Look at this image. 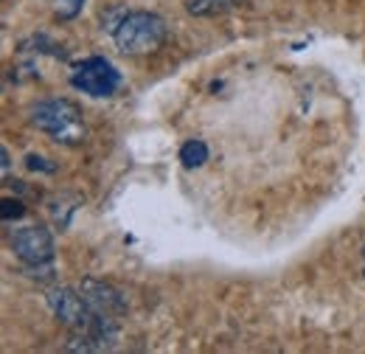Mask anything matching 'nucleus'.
<instances>
[{"label": "nucleus", "mask_w": 365, "mask_h": 354, "mask_svg": "<svg viewBox=\"0 0 365 354\" xmlns=\"http://www.w3.org/2000/svg\"><path fill=\"white\" fill-rule=\"evenodd\" d=\"M31 124L40 133L51 135L56 143H65V146H76L88 135L82 110L71 98H51V101L37 104L31 110Z\"/></svg>", "instance_id": "nucleus-1"}, {"label": "nucleus", "mask_w": 365, "mask_h": 354, "mask_svg": "<svg viewBox=\"0 0 365 354\" xmlns=\"http://www.w3.org/2000/svg\"><path fill=\"white\" fill-rule=\"evenodd\" d=\"M0 158H3V177H9V169H11V158H9V149L0 146Z\"/></svg>", "instance_id": "nucleus-12"}, {"label": "nucleus", "mask_w": 365, "mask_h": 354, "mask_svg": "<svg viewBox=\"0 0 365 354\" xmlns=\"http://www.w3.org/2000/svg\"><path fill=\"white\" fill-rule=\"evenodd\" d=\"M71 85L82 93H88L93 98H107L121 88V74L115 71V65L104 56H91L85 62H79L71 74Z\"/></svg>", "instance_id": "nucleus-3"}, {"label": "nucleus", "mask_w": 365, "mask_h": 354, "mask_svg": "<svg viewBox=\"0 0 365 354\" xmlns=\"http://www.w3.org/2000/svg\"><path fill=\"white\" fill-rule=\"evenodd\" d=\"M11 251L14 256L29 267H43L53 262V236L46 225H29L17 228L11 233Z\"/></svg>", "instance_id": "nucleus-4"}, {"label": "nucleus", "mask_w": 365, "mask_h": 354, "mask_svg": "<svg viewBox=\"0 0 365 354\" xmlns=\"http://www.w3.org/2000/svg\"><path fill=\"white\" fill-rule=\"evenodd\" d=\"M26 214V208H23V203L20 200H11V197H6L3 200V220H20Z\"/></svg>", "instance_id": "nucleus-10"}, {"label": "nucleus", "mask_w": 365, "mask_h": 354, "mask_svg": "<svg viewBox=\"0 0 365 354\" xmlns=\"http://www.w3.org/2000/svg\"><path fill=\"white\" fill-rule=\"evenodd\" d=\"M85 9V0H53V14L56 20H73Z\"/></svg>", "instance_id": "nucleus-9"}, {"label": "nucleus", "mask_w": 365, "mask_h": 354, "mask_svg": "<svg viewBox=\"0 0 365 354\" xmlns=\"http://www.w3.org/2000/svg\"><path fill=\"white\" fill-rule=\"evenodd\" d=\"M79 293H82L85 304H88L93 312H98V315H110V318H115V315L127 312V298H124L121 290L113 287L110 281H101V278L88 275V278H82Z\"/></svg>", "instance_id": "nucleus-6"}, {"label": "nucleus", "mask_w": 365, "mask_h": 354, "mask_svg": "<svg viewBox=\"0 0 365 354\" xmlns=\"http://www.w3.org/2000/svg\"><path fill=\"white\" fill-rule=\"evenodd\" d=\"M180 161L185 169H200V166L208 161V146H205V141H200V138L185 141L180 149Z\"/></svg>", "instance_id": "nucleus-7"}, {"label": "nucleus", "mask_w": 365, "mask_h": 354, "mask_svg": "<svg viewBox=\"0 0 365 354\" xmlns=\"http://www.w3.org/2000/svg\"><path fill=\"white\" fill-rule=\"evenodd\" d=\"M115 45L127 56L155 54L166 40V23L155 11H127L118 31L113 34Z\"/></svg>", "instance_id": "nucleus-2"}, {"label": "nucleus", "mask_w": 365, "mask_h": 354, "mask_svg": "<svg viewBox=\"0 0 365 354\" xmlns=\"http://www.w3.org/2000/svg\"><path fill=\"white\" fill-rule=\"evenodd\" d=\"M48 307L53 312V318L71 329H82L88 323V318L93 315V310L85 304L82 293L79 290H71V287H56L48 293Z\"/></svg>", "instance_id": "nucleus-5"}, {"label": "nucleus", "mask_w": 365, "mask_h": 354, "mask_svg": "<svg viewBox=\"0 0 365 354\" xmlns=\"http://www.w3.org/2000/svg\"><path fill=\"white\" fill-rule=\"evenodd\" d=\"M26 166L34 169V172H37V169H40V172H53V169H56L53 163H46V158H40V155H29V158H26Z\"/></svg>", "instance_id": "nucleus-11"}, {"label": "nucleus", "mask_w": 365, "mask_h": 354, "mask_svg": "<svg viewBox=\"0 0 365 354\" xmlns=\"http://www.w3.org/2000/svg\"><path fill=\"white\" fill-rule=\"evenodd\" d=\"M233 3L236 0H185V9L194 17H214V14L228 11Z\"/></svg>", "instance_id": "nucleus-8"}, {"label": "nucleus", "mask_w": 365, "mask_h": 354, "mask_svg": "<svg viewBox=\"0 0 365 354\" xmlns=\"http://www.w3.org/2000/svg\"><path fill=\"white\" fill-rule=\"evenodd\" d=\"M363 256H365V248H363Z\"/></svg>", "instance_id": "nucleus-13"}]
</instances>
